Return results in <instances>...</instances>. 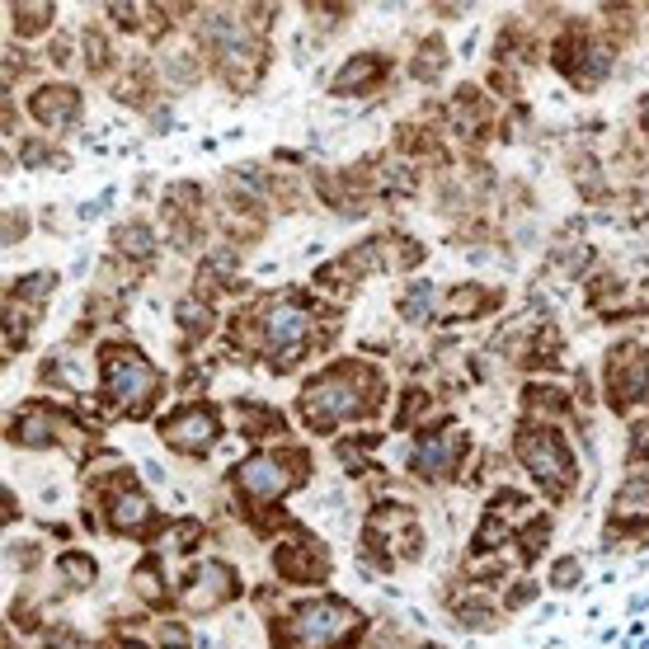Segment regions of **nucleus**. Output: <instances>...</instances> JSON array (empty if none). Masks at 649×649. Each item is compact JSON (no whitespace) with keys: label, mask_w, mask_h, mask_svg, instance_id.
Instances as JSON below:
<instances>
[{"label":"nucleus","mask_w":649,"mask_h":649,"mask_svg":"<svg viewBox=\"0 0 649 649\" xmlns=\"http://www.w3.org/2000/svg\"><path fill=\"white\" fill-rule=\"evenodd\" d=\"M617 517H649V475H636L626 480V485L617 490Z\"/></svg>","instance_id":"17"},{"label":"nucleus","mask_w":649,"mask_h":649,"mask_svg":"<svg viewBox=\"0 0 649 649\" xmlns=\"http://www.w3.org/2000/svg\"><path fill=\"white\" fill-rule=\"evenodd\" d=\"M133 588H137V598H142V603H160V598H165L160 565H156V561H142V565L133 569Z\"/></svg>","instance_id":"20"},{"label":"nucleus","mask_w":649,"mask_h":649,"mask_svg":"<svg viewBox=\"0 0 649 649\" xmlns=\"http://www.w3.org/2000/svg\"><path fill=\"white\" fill-rule=\"evenodd\" d=\"M377 386H381V377L373 373V367H363V363H339V367H329L325 377H315L306 391H302V419L311 423V429L329 433L335 423L354 419V415H363V410H373Z\"/></svg>","instance_id":"1"},{"label":"nucleus","mask_w":649,"mask_h":649,"mask_svg":"<svg viewBox=\"0 0 649 649\" xmlns=\"http://www.w3.org/2000/svg\"><path fill=\"white\" fill-rule=\"evenodd\" d=\"M296 461L302 457H250V461H240V471L231 480H235V490L245 499L269 504V499L287 494L296 480H302V467H296Z\"/></svg>","instance_id":"6"},{"label":"nucleus","mask_w":649,"mask_h":649,"mask_svg":"<svg viewBox=\"0 0 649 649\" xmlns=\"http://www.w3.org/2000/svg\"><path fill=\"white\" fill-rule=\"evenodd\" d=\"M33 118H39L43 127H66V123H76V114H81V90L76 85H43L39 95H33Z\"/></svg>","instance_id":"12"},{"label":"nucleus","mask_w":649,"mask_h":649,"mask_svg":"<svg viewBox=\"0 0 649 649\" xmlns=\"http://www.w3.org/2000/svg\"><path fill=\"white\" fill-rule=\"evenodd\" d=\"M151 517H156V509H151V499L146 494H137V490H118L114 499H108V527L114 532H146L151 527Z\"/></svg>","instance_id":"14"},{"label":"nucleus","mask_w":649,"mask_h":649,"mask_svg":"<svg viewBox=\"0 0 649 649\" xmlns=\"http://www.w3.org/2000/svg\"><path fill=\"white\" fill-rule=\"evenodd\" d=\"M52 24V6H14V29L20 33H39Z\"/></svg>","instance_id":"24"},{"label":"nucleus","mask_w":649,"mask_h":649,"mask_svg":"<svg viewBox=\"0 0 649 649\" xmlns=\"http://www.w3.org/2000/svg\"><path fill=\"white\" fill-rule=\"evenodd\" d=\"M52 415H39V410H24L20 419H14L10 438L20 442V448H48V442H57V429H52Z\"/></svg>","instance_id":"15"},{"label":"nucleus","mask_w":649,"mask_h":649,"mask_svg":"<svg viewBox=\"0 0 649 649\" xmlns=\"http://www.w3.org/2000/svg\"><path fill=\"white\" fill-rule=\"evenodd\" d=\"M57 574H62L71 588H90V584H95V561H90V555H81V551H66L62 561H57Z\"/></svg>","instance_id":"19"},{"label":"nucleus","mask_w":649,"mask_h":649,"mask_svg":"<svg viewBox=\"0 0 649 649\" xmlns=\"http://www.w3.org/2000/svg\"><path fill=\"white\" fill-rule=\"evenodd\" d=\"M160 645H165V649H193L189 626H179V621H160Z\"/></svg>","instance_id":"25"},{"label":"nucleus","mask_w":649,"mask_h":649,"mask_svg":"<svg viewBox=\"0 0 649 649\" xmlns=\"http://www.w3.org/2000/svg\"><path fill=\"white\" fill-rule=\"evenodd\" d=\"M640 118H645V133H649V100L640 104Z\"/></svg>","instance_id":"28"},{"label":"nucleus","mask_w":649,"mask_h":649,"mask_svg":"<svg viewBox=\"0 0 649 649\" xmlns=\"http://www.w3.org/2000/svg\"><path fill=\"white\" fill-rule=\"evenodd\" d=\"M179 325H184V335H189V339L193 335L202 339V335H208V325H212V315H208V306H202V302H184L179 306Z\"/></svg>","instance_id":"23"},{"label":"nucleus","mask_w":649,"mask_h":649,"mask_svg":"<svg viewBox=\"0 0 649 649\" xmlns=\"http://www.w3.org/2000/svg\"><path fill=\"white\" fill-rule=\"evenodd\" d=\"M386 71H391V62H386L381 52H358V57H348L339 66L335 90L339 95H367V90H377L386 81Z\"/></svg>","instance_id":"13"},{"label":"nucleus","mask_w":649,"mask_h":649,"mask_svg":"<svg viewBox=\"0 0 649 649\" xmlns=\"http://www.w3.org/2000/svg\"><path fill=\"white\" fill-rule=\"evenodd\" d=\"M259 325H264V344L278 348V373L283 367H292L296 358L306 354L311 344V311L296 306V302H269L264 315H259Z\"/></svg>","instance_id":"5"},{"label":"nucleus","mask_w":649,"mask_h":649,"mask_svg":"<svg viewBox=\"0 0 649 649\" xmlns=\"http://www.w3.org/2000/svg\"><path fill=\"white\" fill-rule=\"evenodd\" d=\"M461 452H467V433L457 429V423H438V429H429L419 442H415V471L423 480H442V475H452L457 471V461Z\"/></svg>","instance_id":"7"},{"label":"nucleus","mask_w":649,"mask_h":649,"mask_svg":"<svg viewBox=\"0 0 649 649\" xmlns=\"http://www.w3.org/2000/svg\"><path fill=\"white\" fill-rule=\"evenodd\" d=\"M429 311H433V287L429 283H415L410 292H405L400 296V315H405V321H429Z\"/></svg>","instance_id":"21"},{"label":"nucleus","mask_w":649,"mask_h":649,"mask_svg":"<svg viewBox=\"0 0 649 649\" xmlns=\"http://www.w3.org/2000/svg\"><path fill=\"white\" fill-rule=\"evenodd\" d=\"M235 593H240V574L221 561H208L189 574V584H184V607L189 611H217V607H227Z\"/></svg>","instance_id":"8"},{"label":"nucleus","mask_w":649,"mask_h":649,"mask_svg":"<svg viewBox=\"0 0 649 649\" xmlns=\"http://www.w3.org/2000/svg\"><path fill=\"white\" fill-rule=\"evenodd\" d=\"M273 569L283 574L287 584H315V579H325L329 561L321 546L306 542V536H287V542H278V551H273Z\"/></svg>","instance_id":"11"},{"label":"nucleus","mask_w":649,"mask_h":649,"mask_svg":"<svg viewBox=\"0 0 649 649\" xmlns=\"http://www.w3.org/2000/svg\"><path fill=\"white\" fill-rule=\"evenodd\" d=\"M114 245H118V254H127V259H137V264H146V259L156 254V235H151V227H142V221H127V227H118Z\"/></svg>","instance_id":"16"},{"label":"nucleus","mask_w":649,"mask_h":649,"mask_svg":"<svg viewBox=\"0 0 649 649\" xmlns=\"http://www.w3.org/2000/svg\"><path fill=\"white\" fill-rule=\"evenodd\" d=\"M221 433V423L212 410H198V405H189V410H179L160 423V438H165V448H175L184 457H198V452H208L212 442Z\"/></svg>","instance_id":"9"},{"label":"nucleus","mask_w":649,"mask_h":649,"mask_svg":"<svg viewBox=\"0 0 649 649\" xmlns=\"http://www.w3.org/2000/svg\"><path fill=\"white\" fill-rule=\"evenodd\" d=\"M354 626H358V611L354 607L339 603V598H325V603L296 607L278 636H283V645H339Z\"/></svg>","instance_id":"3"},{"label":"nucleus","mask_w":649,"mask_h":649,"mask_svg":"<svg viewBox=\"0 0 649 649\" xmlns=\"http://www.w3.org/2000/svg\"><path fill=\"white\" fill-rule=\"evenodd\" d=\"M114 649H146V645H137V640H123V645H114Z\"/></svg>","instance_id":"29"},{"label":"nucleus","mask_w":649,"mask_h":649,"mask_svg":"<svg viewBox=\"0 0 649 649\" xmlns=\"http://www.w3.org/2000/svg\"><path fill=\"white\" fill-rule=\"evenodd\" d=\"M423 410H429V396H423V391H410V396H405V405H400L396 423H400V429H410V423H415Z\"/></svg>","instance_id":"26"},{"label":"nucleus","mask_w":649,"mask_h":649,"mask_svg":"<svg viewBox=\"0 0 649 649\" xmlns=\"http://www.w3.org/2000/svg\"><path fill=\"white\" fill-rule=\"evenodd\" d=\"M517 457H523V467L542 480L551 494H565L569 480H574V457L565 448V438L555 429H523L517 433Z\"/></svg>","instance_id":"4"},{"label":"nucleus","mask_w":649,"mask_h":649,"mask_svg":"<svg viewBox=\"0 0 649 649\" xmlns=\"http://www.w3.org/2000/svg\"><path fill=\"white\" fill-rule=\"evenodd\" d=\"M104 386H108V400H114L123 415L137 419L151 410V400L160 391V373L151 367V358L137 354V348L108 344L104 348Z\"/></svg>","instance_id":"2"},{"label":"nucleus","mask_w":649,"mask_h":649,"mask_svg":"<svg viewBox=\"0 0 649 649\" xmlns=\"http://www.w3.org/2000/svg\"><path fill=\"white\" fill-rule=\"evenodd\" d=\"M579 561H561V565H555V574H551V584L555 588H569V584H579Z\"/></svg>","instance_id":"27"},{"label":"nucleus","mask_w":649,"mask_h":649,"mask_svg":"<svg viewBox=\"0 0 649 649\" xmlns=\"http://www.w3.org/2000/svg\"><path fill=\"white\" fill-rule=\"evenodd\" d=\"M607 386H611V405H630L636 396L649 391V348L640 344H621L617 354L607 358Z\"/></svg>","instance_id":"10"},{"label":"nucleus","mask_w":649,"mask_h":649,"mask_svg":"<svg viewBox=\"0 0 649 649\" xmlns=\"http://www.w3.org/2000/svg\"><path fill=\"white\" fill-rule=\"evenodd\" d=\"M442 66H448V52H442L438 39H429V43H423V52L415 57V76H419V81H438Z\"/></svg>","instance_id":"22"},{"label":"nucleus","mask_w":649,"mask_h":649,"mask_svg":"<svg viewBox=\"0 0 649 649\" xmlns=\"http://www.w3.org/2000/svg\"><path fill=\"white\" fill-rule=\"evenodd\" d=\"M485 306H494V292H490V287H475V283L457 287V292L448 296V311H452V315H480Z\"/></svg>","instance_id":"18"}]
</instances>
